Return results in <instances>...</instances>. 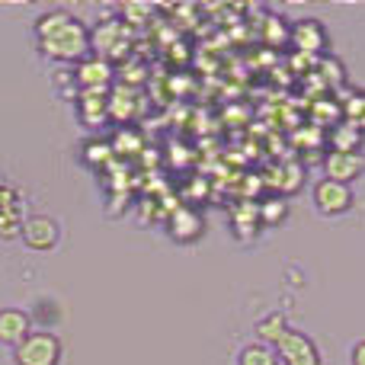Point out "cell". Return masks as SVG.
<instances>
[{
  "label": "cell",
  "instance_id": "cell-1",
  "mask_svg": "<svg viewBox=\"0 0 365 365\" xmlns=\"http://www.w3.org/2000/svg\"><path fill=\"white\" fill-rule=\"evenodd\" d=\"M36 45L45 58L77 64L90 55V29L68 10H48L36 19Z\"/></svg>",
  "mask_w": 365,
  "mask_h": 365
},
{
  "label": "cell",
  "instance_id": "cell-2",
  "mask_svg": "<svg viewBox=\"0 0 365 365\" xmlns=\"http://www.w3.org/2000/svg\"><path fill=\"white\" fill-rule=\"evenodd\" d=\"M13 362L16 365H61V340L51 330L29 334L19 346H13Z\"/></svg>",
  "mask_w": 365,
  "mask_h": 365
},
{
  "label": "cell",
  "instance_id": "cell-3",
  "mask_svg": "<svg viewBox=\"0 0 365 365\" xmlns=\"http://www.w3.org/2000/svg\"><path fill=\"white\" fill-rule=\"evenodd\" d=\"M132 48V32L128 23H100L96 29H90V55H100L106 61L125 55Z\"/></svg>",
  "mask_w": 365,
  "mask_h": 365
},
{
  "label": "cell",
  "instance_id": "cell-4",
  "mask_svg": "<svg viewBox=\"0 0 365 365\" xmlns=\"http://www.w3.org/2000/svg\"><path fill=\"white\" fill-rule=\"evenodd\" d=\"M74 81H77V93L81 90H87V93H109L115 81V68L106 58L87 55L83 61L74 64Z\"/></svg>",
  "mask_w": 365,
  "mask_h": 365
},
{
  "label": "cell",
  "instance_id": "cell-5",
  "mask_svg": "<svg viewBox=\"0 0 365 365\" xmlns=\"http://www.w3.org/2000/svg\"><path fill=\"white\" fill-rule=\"evenodd\" d=\"M276 356H279V365H324L321 349L302 330H289L282 336V343L276 346Z\"/></svg>",
  "mask_w": 365,
  "mask_h": 365
},
{
  "label": "cell",
  "instance_id": "cell-6",
  "mask_svg": "<svg viewBox=\"0 0 365 365\" xmlns=\"http://www.w3.org/2000/svg\"><path fill=\"white\" fill-rule=\"evenodd\" d=\"M19 240H23L29 250L48 253V250H55L58 240H61V225H58L55 218H48V215H29V218L23 221Z\"/></svg>",
  "mask_w": 365,
  "mask_h": 365
},
{
  "label": "cell",
  "instance_id": "cell-7",
  "mask_svg": "<svg viewBox=\"0 0 365 365\" xmlns=\"http://www.w3.org/2000/svg\"><path fill=\"white\" fill-rule=\"evenodd\" d=\"M314 208L327 218H336V215H346L353 208V189L343 186V182L334 180H317L314 182Z\"/></svg>",
  "mask_w": 365,
  "mask_h": 365
},
{
  "label": "cell",
  "instance_id": "cell-8",
  "mask_svg": "<svg viewBox=\"0 0 365 365\" xmlns=\"http://www.w3.org/2000/svg\"><path fill=\"white\" fill-rule=\"evenodd\" d=\"M362 173H365V154H340V151L324 154V180L349 186V182L359 180Z\"/></svg>",
  "mask_w": 365,
  "mask_h": 365
},
{
  "label": "cell",
  "instance_id": "cell-9",
  "mask_svg": "<svg viewBox=\"0 0 365 365\" xmlns=\"http://www.w3.org/2000/svg\"><path fill=\"white\" fill-rule=\"evenodd\" d=\"M289 38L295 42V48L302 51V55H321L327 51V32H324V26L317 23V19H302V23H295L289 29Z\"/></svg>",
  "mask_w": 365,
  "mask_h": 365
},
{
  "label": "cell",
  "instance_id": "cell-10",
  "mask_svg": "<svg viewBox=\"0 0 365 365\" xmlns=\"http://www.w3.org/2000/svg\"><path fill=\"white\" fill-rule=\"evenodd\" d=\"M202 231H205V221H202V215L195 208H177L170 215V221H167V234L177 244H192V240L202 237Z\"/></svg>",
  "mask_w": 365,
  "mask_h": 365
},
{
  "label": "cell",
  "instance_id": "cell-11",
  "mask_svg": "<svg viewBox=\"0 0 365 365\" xmlns=\"http://www.w3.org/2000/svg\"><path fill=\"white\" fill-rule=\"evenodd\" d=\"M32 334L29 311L23 308H0V343L4 346H19Z\"/></svg>",
  "mask_w": 365,
  "mask_h": 365
},
{
  "label": "cell",
  "instance_id": "cell-12",
  "mask_svg": "<svg viewBox=\"0 0 365 365\" xmlns=\"http://www.w3.org/2000/svg\"><path fill=\"white\" fill-rule=\"evenodd\" d=\"M74 103H77V115H81L83 125L96 128L109 119V93H87V90H81L74 96Z\"/></svg>",
  "mask_w": 365,
  "mask_h": 365
},
{
  "label": "cell",
  "instance_id": "cell-13",
  "mask_svg": "<svg viewBox=\"0 0 365 365\" xmlns=\"http://www.w3.org/2000/svg\"><path fill=\"white\" fill-rule=\"evenodd\" d=\"M327 145H330V151H340V154H362L365 132H359L349 122H336V125H330Z\"/></svg>",
  "mask_w": 365,
  "mask_h": 365
},
{
  "label": "cell",
  "instance_id": "cell-14",
  "mask_svg": "<svg viewBox=\"0 0 365 365\" xmlns=\"http://www.w3.org/2000/svg\"><path fill=\"white\" fill-rule=\"evenodd\" d=\"M289 330H292V327H289V321H285V314H279V311H276V314H266L263 321L257 324V340L263 343V346H272V349H276L279 343H282V336L289 334Z\"/></svg>",
  "mask_w": 365,
  "mask_h": 365
},
{
  "label": "cell",
  "instance_id": "cell-15",
  "mask_svg": "<svg viewBox=\"0 0 365 365\" xmlns=\"http://www.w3.org/2000/svg\"><path fill=\"white\" fill-rule=\"evenodd\" d=\"M61 317H64V311H61V304H58L55 298H38V302L32 304L29 321L38 324V327H55Z\"/></svg>",
  "mask_w": 365,
  "mask_h": 365
},
{
  "label": "cell",
  "instance_id": "cell-16",
  "mask_svg": "<svg viewBox=\"0 0 365 365\" xmlns=\"http://www.w3.org/2000/svg\"><path fill=\"white\" fill-rule=\"evenodd\" d=\"M340 115H343V122H349L359 132H365V90H353L346 96V103L340 106Z\"/></svg>",
  "mask_w": 365,
  "mask_h": 365
},
{
  "label": "cell",
  "instance_id": "cell-17",
  "mask_svg": "<svg viewBox=\"0 0 365 365\" xmlns=\"http://www.w3.org/2000/svg\"><path fill=\"white\" fill-rule=\"evenodd\" d=\"M237 365H279V356L272 346H263V343H250L237 353Z\"/></svg>",
  "mask_w": 365,
  "mask_h": 365
},
{
  "label": "cell",
  "instance_id": "cell-18",
  "mask_svg": "<svg viewBox=\"0 0 365 365\" xmlns=\"http://www.w3.org/2000/svg\"><path fill=\"white\" fill-rule=\"evenodd\" d=\"M23 215H19V208H4L0 212V240H16L19 234H23Z\"/></svg>",
  "mask_w": 365,
  "mask_h": 365
},
{
  "label": "cell",
  "instance_id": "cell-19",
  "mask_svg": "<svg viewBox=\"0 0 365 365\" xmlns=\"http://www.w3.org/2000/svg\"><path fill=\"white\" fill-rule=\"evenodd\" d=\"M285 218V205L279 199H269L263 208H259V221H269V225H279Z\"/></svg>",
  "mask_w": 365,
  "mask_h": 365
},
{
  "label": "cell",
  "instance_id": "cell-20",
  "mask_svg": "<svg viewBox=\"0 0 365 365\" xmlns=\"http://www.w3.org/2000/svg\"><path fill=\"white\" fill-rule=\"evenodd\" d=\"M83 151H87V164H106L113 148H109L106 141H93V145H87Z\"/></svg>",
  "mask_w": 365,
  "mask_h": 365
},
{
  "label": "cell",
  "instance_id": "cell-21",
  "mask_svg": "<svg viewBox=\"0 0 365 365\" xmlns=\"http://www.w3.org/2000/svg\"><path fill=\"white\" fill-rule=\"evenodd\" d=\"M16 199H19L16 189L6 186V182L0 180V212H4V208H19V205H16Z\"/></svg>",
  "mask_w": 365,
  "mask_h": 365
},
{
  "label": "cell",
  "instance_id": "cell-22",
  "mask_svg": "<svg viewBox=\"0 0 365 365\" xmlns=\"http://www.w3.org/2000/svg\"><path fill=\"white\" fill-rule=\"evenodd\" d=\"M349 362H353V365H365V340H356V343H353Z\"/></svg>",
  "mask_w": 365,
  "mask_h": 365
}]
</instances>
